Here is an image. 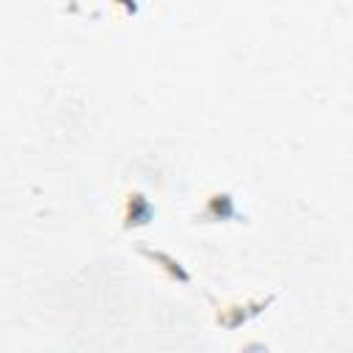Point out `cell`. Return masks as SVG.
Wrapping results in <instances>:
<instances>
[{
    "instance_id": "6da1fadb",
    "label": "cell",
    "mask_w": 353,
    "mask_h": 353,
    "mask_svg": "<svg viewBox=\"0 0 353 353\" xmlns=\"http://www.w3.org/2000/svg\"><path fill=\"white\" fill-rule=\"evenodd\" d=\"M268 303H273V295H268V298H251V301H232V303H223L218 309V317L215 320L223 328H237L240 323L256 317Z\"/></svg>"
},
{
    "instance_id": "7a4b0ae2",
    "label": "cell",
    "mask_w": 353,
    "mask_h": 353,
    "mask_svg": "<svg viewBox=\"0 0 353 353\" xmlns=\"http://www.w3.org/2000/svg\"><path fill=\"white\" fill-rule=\"evenodd\" d=\"M232 218H237L234 196L226 193V190H212V193L204 199L201 221H207V223H218V221H232Z\"/></svg>"
},
{
    "instance_id": "3957f363",
    "label": "cell",
    "mask_w": 353,
    "mask_h": 353,
    "mask_svg": "<svg viewBox=\"0 0 353 353\" xmlns=\"http://www.w3.org/2000/svg\"><path fill=\"white\" fill-rule=\"evenodd\" d=\"M152 215H154V207H152V201H149L143 193H138V190L127 193V199H124V212H121L124 229L146 226V223L152 221Z\"/></svg>"
},
{
    "instance_id": "277c9868",
    "label": "cell",
    "mask_w": 353,
    "mask_h": 353,
    "mask_svg": "<svg viewBox=\"0 0 353 353\" xmlns=\"http://www.w3.org/2000/svg\"><path fill=\"white\" fill-rule=\"evenodd\" d=\"M141 254L143 256H149L152 262H157L174 281H179V284H190V273L182 268V262L179 259H174L171 254H165V251H152V248H141Z\"/></svg>"
},
{
    "instance_id": "5b68a950",
    "label": "cell",
    "mask_w": 353,
    "mask_h": 353,
    "mask_svg": "<svg viewBox=\"0 0 353 353\" xmlns=\"http://www.w3.org/2000/svg\"><path fill=\"white\" fill-rule=\"evenodd\" d=\"M116 3H121L127 11H135V8H138V6H135V0H116Z\"/></svg>"
}]
</instances>
